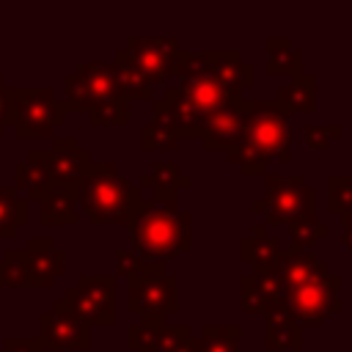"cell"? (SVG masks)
<instances>
[{"label":"cell","mask_w":352,"mask_h":352,"mask_svg":"<svg viewBox=\"0 0 352 352\" xmlns=\"http://www.w3.org/2000/svg\"><path fill=\"white\" fill-rule=\"evenodd\" d=\"M116 74H118V82H121V91L126 99H154V85L143 77V72L129 60L126 50H118L116 52Z\"/></svg>","instance_id":"83f0119b"},{"label":"cell","mask_w":352,"mask_h":352,"mask_svg":"<svg viewBox=\"0 0 352 352\" xmlns=\"http://www.w3.org/2000/svg\"><path fill=\"white\" fill-rule=\"evenodd\" d=\"M338 289H341V275L327 272L324 278H319L314 283L283 292V305L302 330L319 327L324 319H330L333 314L341 311Z\"/></svg>","instance_id":"9c48e42d"},{"label":"cell","mask_w":352,"mask_h":352,"mask_svg":"<svg viewBox=\"0 0 352 352\" xmlns=\"http://www.w3.org/2000/svg\"><path fill=\"white\" fill-rule=\"evenodd\" d=\"M0 289H30L25 248H8L0 256Z\"/></svg>","instance_id":"f1b7e54d"},{"label":"cell","mask_w":352,"mask_h":352,"mask_svg":"<svg viewBox=\"0 0 352 352\" xmlns=\"http://www.w3.org/2000/svg\"><path fill=\"white\" fill-rule=\"evenodd\" d=\"M30 289H50L66 272V250L55 248L52 236H30L25 245Z\"/></svg>","instance_id":"2e32d148"},{"label":"cell","mask_w":352,"mask_h":352,"mask_svg":"<svg viewBox=\"0 0 352 352\" xmlns=\"http://www.w3.org/2000/svg\"><path fill=\"white\" fill-rule=\"evenodd\" d=\"M132 250L151 261L179 258L192 245V217L179 209V201L143 198L129 223Z\"/></svg>","instance_id":"3957f363"},{"label":"cell","mask_w":352,"mask_h":352,"mask_svg":"<svg viewBox=\"0 0 352 352\" xmlns=\"http://www.w3.org/2000/svg\"><path fill=\"white\" fill-rule=\"evenodd\" d=\"M88 327H113L116 311V275H80L60 297Z\"/></svg>","instance_id":"ba28073f"},{"label":"cell","mask_w":352,"mask_h":352,"mask_svg":"<svg viewBox=\"0 0 352 352\" xmlns=\"http://www.w3.org/2000/svg\"><path fill=\"white\" fill-rule=\"evenodd\" d=\"M140 190H151L157 201H179V190L190 187V176H184L173 162H154L148 173L140 176Z\"/></svg>","instance_id":"44dd1931"},{"label":"cell","mask_w":352,"mask_h":352,"mask_svg":"<svg viewBox=\"0 0 352 352\" xmlns=\"http://www.w3.org/2000/svg\"><path fill=\"white\" fill-rule=\"evenodd\" d=\"M14 121V104H11V88L6 85V80L0 77V132L6 135V129Z\"/></svg>","instance_id":"74e56055"},{"label":"cell","mask_w":352,"mask_h":352,"mask_svg":"<svg viewBox=\"0 0 352 352\" xmlns=\"http://www.w3.org/2000/svg\"><path fill=\"white\" fill-rule=\"evenodd\" d=\"M234 91H226L217 85L212 77H190V80H176L168 85L162 99L151 102V124H160L170 129L179 140L182 138H201L209 116L220 110L226 102H231Z\"/></svg>","instance_id":"7a4b0ae2"},{"label":"cell","mask_w":352,"mask_h":352,"mask_svg":"<svg viewBox=\"0 0 352 352\" xmlns=\"http://www.w3.org/2000/svg\"><path fill=\"white\" fill-rule=\"evenodd\" d=\"M55 352H58V349H55Z\"/></svg>","instance_id":"60d3db41"},{"label":"cell","mask_w":352,"mask_h":352,"mask_svg":"<svg viewBox=\"0 0 352 352\" xmlns=\"http://www.w3.org/2000/svg\"><path fill=\"white\" fill-rule=\"evenodd\" d=\"M140 148L143 151H176L179 148V138L170 129L148 121V124L140 126Z\"/></svg>","instance_id":"1f68e13d"},{"label":"cell","mask_w":352,"mask_h":352,"mask_svg":"<svg viewBox=\"0 0 352 352\" xmlns=\"http://www.w3.org/2000/svg\"><path fill=\"white\" fill-rule=\"evenodd\" d=\"M239 324H206L192 336V352H239Z\"/></svg>","instance_id":"484cf974"},{"label":"cell","mask_w":352,"mask_h":352,"mask_svg":"<svg viewBox=\"0 0 352 352\" xmlns=\"http://www.w3.org/2000/svg\"><path fill=\"white\" fill-rule=\"evenodd\" d=\"M77 204L91 226H129L138 206L143 204V190L132 187L116 162H91L80 182Z\"/></svg>","instance_id":"5b68a950"},{"label":"cell","mask_w":352,"mask_h":352,"mask_svg":"<svg viewBox=\"0 0 352 352\" xmlns=\"http://www.w3.org/2000/svg\"><path fill=\"white\" fill-rule=\"evenodd\" d=\"M330 234V226H324V223H297V226H292V231H289V248H294V250H311L316 242H322L324 236Z\"/></svg>","instance_id":"836d02e7"},{"label":"cell","mask_w":352,"mask_h":352,"mask_svg":"<svg viewBox=\"0 0 352 352\" xmlns=\"http://www.w3.org/2000/svg\"><path fill=\"white\" fill-rule=\"evenodd\" d=\"M242 129H245V96H234L209 116L201 132V143L206 151H231L242 140Z\"/></svg>","instance_id":"9a60e30c"},{"label":"cell","mask_w":352,"mask_h":352,"mask_svg":"<svg viewBox=\"0 0 352 352\" xmlns=\"http://www.w3.org/2000/svg\"><path fill=\"white\" fill-rule=\"evenodd\" d=\"M212 77L217 85H223L226 91L242 94V88H250L256 80L253 63L245 60L236 50H206L198 52V63H195V77Z\"/></svg>","instance_id":"5bb4252c"},{"label":"cell","mask_w":352,"mask_h":352,"mask_svg":"<svg viewBox=\"0 0 352 352\" xmlns=\"http://www.w3.org/2000/svg\"><path fill=\"white\" fill-rule=\"evenodd\" d=\"M14 184H16V190H25L36 201H41L52 192L47 162H44V148H30L28 157L14 165Z\"/></svg>","instance_id":"ffe728a7"},{"label":"cell","mask_w":352,"mask_h":352,"mask_svg":"<svg viewBox=\"0 0 352 352\" xmlns=\"http://www.w3.org/2000/svg\"><path fill=\"white\" fill-rule=\"evenodd\" d=\"M126 311L143 316H168L179 311V275H132L126 286Z\"/></svg>","instance_id":"30bf717a"},{"label":"cell","mask_w":352,"mask_h":352,"mask_svg":"<svg viewBox=\"0 0 352 352\" xmlns=\"http://www.w3.org/2000/svg\"><path fill=\"white\" fill-rule=\"evenodd\" d=\"M338 138H341L338 124H305L302 126V143L308 148H316V151L330 148V143L338 140Z\"/></svg>","instance_id":"e575fe53"},{"label":"cell","mask_w":352,"mask_h":352,"mask_svg":"<svg viewBox=\"0 0 352 352\" xmlns=\"http://www.w3.org/2000/svg\"><path fill=\"white\" fill-rule=\"evenodd\" d=\"M330 270L327 264L314 256L311 250H294V248H286L278 253V280H280V289L283 292H292V289H300L305 283H314L319 278H324Z\"/></svg>","instance_id":"e0dca14e"},{"label":"cell","mask_w":352,"mask_h":352,"mask_svg":"<svg viewBox=\"0 0 352 352\" xmlns=\"http://www.w3.org/2000/svg\"><path fill=\"white\" fill-rule=\"evenodd\" d=\"M3 352H44V346L38 344V338L6 336V338H3Z\"/></svg>","instance_id":"8d00e7d4"},{"label":"cell","mask_w":352,"mask_h":352,"mask_svg":"<svg viewBox=\"0 0 352 352\" xmlns=\"http://www.w3.org/2000/svg\"><path fill=\"white\" fill-rule=\"evenodd\" d=\"M168 267L165 261H151L138 256L135 250H116V275H165Z\"/></svg>","instance_id":"f546056e"},{"label":"cell","mask_w":352,"mask_h":352,"mask_svg":"<svg viewBox=\"0 0 352 352\" xmlns=\"http://www.w3.org/2000/svg\"><path fill=\"white\" fill-rule=\"evenodd\" d=\"M289 116L292 113H314L316 110V77L308 72H300L294 77H289L280 88H278V99H275Z\"/></svg>","instance_id":"7402d4cb"},{"label":"cell","mask_w":352,"mask_h":352,"mask_svg":"<svg viewBox=\"0 0 352 352\" xmlns=\"http://www.w3.org/2000/svg\"><path fill=\"white\" fill-rule=\"evenodd\" d=\"M126 55L129 60L143 72V77L151 85H168L173 77V63L179 55V38H143L132 36L126 41Z\"/></svg>","instance_id":"4fadbf2b"},{"label":"cell","mask_w":352,"mask_h":352,"mask_svg":"<svg viewBox=\"0 0 352 352\" xmlns=\"http://www.w3.org/2000/svg\"><path fill=\"white\" fill-rule=\"evenodd\" d=\"M77 220H80L77 192L52 190L47 198L38 201V223L41 226H77Z\"/></svg>","instance_id":"d4e9b609"},{"label":"cell","mask_w":352,"mask_h":352,"mask_svg":"<svg viewBox=\"0 0 352 352\" xmlns=\"http://www.w3.org/2000/svg\"><path fill=\"white\" fill-rule=\"evenodd\" d=\"M267 336L264 344L270 352H300L305 346V330L294 322V316L280 302L278 308L267 311Z\"/></svg>","instance_id":"d6986e66"},{"label":"cell","mask_w":352,"mask_h":352,"mask_svg":"<svg viewBox=\"0 0 352 352\" xmlns=\"http://www.w3.org/2000/svg\"><path fill=\"white\" fill-rule=\"evenodd\" d=\"M66 107L88 113L94 126H126L129 99L121 91L113 63H80L63 80Z\"/></svg>","instance_id":"277c9868"},{"label":"cell","mask_w":352,"mask_h":352,"mask_svg":"<svg viewBox=\"0 0 352 352\" xmlns=\"http://www.w3.org/2000/svg\"><path fill=\"white\" fill-rule=\"evenodd\" d=\"M267 74L272 77H294L305 72V52L292 47L289 36H270L267 38Z\"/></svg>","instance_id":"603a6c76"},{"label":"cell","mask_w":352,"mask_h":352,"mask_svg":"<svg viewBox=\"0 0 352 352\" xmlns=\"http://www.w3.org/2000/svg\"><path fill=\"white\" fill-rule=\"evenodd\" d=\"M30 223V204L14 187H0V239H14L16 228Z\"/></svg>","instance_id":"4316f807"},{"label":"cell","mask_w":352,"mask_h":352,"mask_svg":"<svg viewBox=\"0 0 352 352\" xmlns=\"http://www.w3.org/2000/svg\"><path fill=\"white\" fill-rule=\"evenodd\" d=\"M278 253L280 245L272 236H245L239 239V258L245 264H253L256 275H278Z\"/></svg>","instance_id":"cb8c5ba5"},{"label":"cell","mask_w":352,"mask_h":352,"mask_svg":"<svg viewBox=\"0 0 352 352\" xmlns=\"http://www.w3.org/2000/svg\"><path fill=\"white\" fill-rule=\"evenodd\" d=\"M283 302V289L278 275H242L239 278V305L248 314H267Z\"/></svg>","instance_id":"ac0fdd59"},{"label":"cell","mask_w":352,"mask_h":352,"mask_svg":"<svg viewBox=\"0 0 352 352\" xmlns=\"http://www.w3.org/2000/svg\"><path fill=\"white\" fill-rule=\"evenodd\" d=\"M0 138H3V132H0Z\"/></svg>","instance_id":"ab89813d"},{"label":"cell","mask_w":352,"mask_h":352,"mask_svg":"<svg viewBox=\"0 0 352 352\" xmlns=\"http://www.w3.org/2000/svg\"><path fill=\"white\" fill-rule=\"evenodd\" d=\"M341 231H344L341 242H344V248H346V250L352 253V212L341 214Z\"/></svg>","instance_id":"f35d334b"},{"label":"cell","mask_w":352,"mask_h":352,"mask_svg":"<svg viewBox=\"0 0 352 352\" xmlns=\"http://www.w3.org/2000/svg\"><path fill=\"white\" fill-rule=\"evenodd\" d=\"M226 157L245 176H261L270 162H292L289 113L275 99H245L242 140Z\"/></svg>","instance_id":"6da1fadb"},{"label":"cell","mask_w":352,"mask_h":352,"mask_svg":"<svg viewBox=\"0 0 352 352\" xmlns=\"http://www.w3.org/2000/svg\"><path fill=\"white\" fill-rule=\"evenodd\" d=\"M190 338H192V327H187V324H176V327L165 324V327L157 330L148 352H179Z\"/></svg>","instance_id":"d6a6232c"},{"label":"cell","mask_w":352,"mask_h":352,"mask_svg":"<svg viewBox=\"0 0 352 352\" xmlns=\"http://www.w3.org/2000/svg\"><path fill=\"white\" fill-rule=\"evenodd\" d=\"M253 212L264 214V226H297L316 220V190L297 176H267L264 198L253 201Z\"/></svg>","instance_id":"8992f818"},{"label":"cell","mask_w":352,"mask_h":352,"mask_svg":"<svg viewBox=\"0 0 352 352\" xmlns=\"http://www.w3.org/2000/svg\"><path fill=\"white\" fill-rule=\"evenodd\" d=\"M44 162H47L52 190L77 192L94 157L88 148L77 143V138H52V148L44 151Z\"/></svg>","instance_id":"7c38bea8"},{"label":"cell","mask_w":352,"mask_h":352,"mask_svg":"<svg viewBox=\"0 0 352 352\" xmlns=\"http://www.w3.org/2000/svg\"><path fill=\"white\" fill-rule=\"evenodd\" d=\"M327 212L338 217L352 212V173L327 176Z\"/></svg>","instance_id":"4dcf8cb0"},{"label":"cell","mask_w":352,"mask_h":352,"mask_svg":"<svg viewBox=\"0 0 352 352\" xmlns=\"http://www.w3.org/2000/svg\"><path fill=\"white\" fill-rule=\"evenodd\" d=\"M38 344L44 346V352H66V349H77V352H88L91 349V327L63 302L55 300L50 311H44L38 316Z\"/></svg>","instance_id":"8fae6325"},{"label":"cell","mask_w":352,"mask_h":352,"mask_svg":"<svg viewBox=\"0 0 352 352\" xmlns=\"http://www.w3.org/2000/svg\"><path fill=\"white\" fill-rule=\"evenodd\" d=\"M165 327V324H162ZM157 324H146V322H138V324H129L126 327V344H129V349H135V352H148L151 349V341H154V336H157Z\"/></svg>","instance_id":"d590c367"},{"label":"cell","mask_w":352,"mask_h":352,"mask_svg":"<svg viewBox=\"0 0 352 352\" xmlns=\"http://www.w3.org/2000/svg\"><path fill=\"white\" fill-rule=\"evenodd\" d=\"M11 104H14V121L11 129L19 140H33V138H52L58 126L66 121V102L55 99V91L47 85L38 88H11Z\"/></svg>","instance_id":"52a82bcc"}]
</instances>
